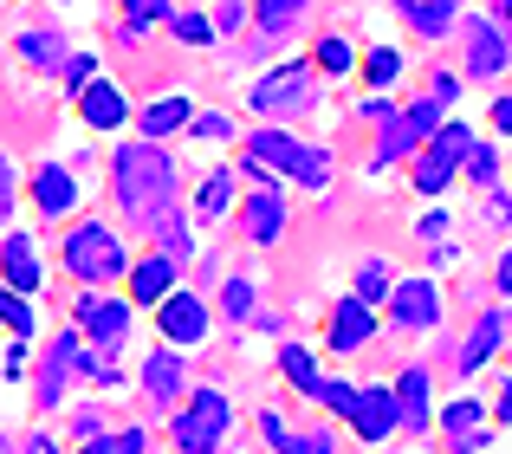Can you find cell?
<instances>
[{"label": "cell", "instance_id": "cell-30", "mask_svg": "<svg viewBox=\"0 0 512 454\" xmlns=\"http://www.w3.org/2000/svg\"><path fill=\"white\" fill-rule=\"evenodd\" d=\"M150 234L163 240V253H169V260H188V253H195V240H188V227H182V215H175V208L150 221Z\"/></svg>", "mask_w": 512, "mask_h": 454}, {"label": "cell", "instance_id": "cell-20", "mask_svg": "<svg viewBox=\"0 0 512 454\" xmlns=\"http://www.w3.org/2000/svg\"><path fill=\"white\" fill-rule=\"evenodd\" d=\"M124 273H130V305H156L175 286V260H169V253H150V260L124 266Z\"/></svg>", "mask_w": 512, "mask_h": 454}, {"label": "cell", "instance_id": "cell-1", "mask_svg": "<svg viewBox=\"0 0 512 454\" xmlns=\"http://www.w3.org/2000/svg\"><path fill=\"white\" fill-rule=\"evenodd\" d=\"M111 176H117V208L130 215V227H150L156 215L175 208V163L163 156V143H124L111 156Z\"/></svg>", "mask_w": 512, "mask_h": 454}, {"label": "cell", "instance_id": "cell-10", "mask_svg": "<svg viewBox=\"0 0 512 454\" xmlns=\"http://www.w3.org/2000/svg\"><path fill=\"white\" fill-rule=\"evenodd\" d=\"M350 429H357V442H389V429H396V390L389 383H357V403H350Z\"/></svg>", "mask_w": 512, "mask_h": 454}, {"label": "cell", "instance_id": "cell-33", "mask_svg": "<svg viewBox=\"0 0 512 454\" xmlns=\"http://www.w3.org/2000/svg\"><path fill=\"white\" fill-rule=\"evenodd\" d=\"M357 299H363V305H383V299H389V266H383V260H363V266H357Z\"/></svg>", "mask_w": 512, "mask_h": 454}, {"label": "cell", "instance_id": "cell-15", "mask_svg": "<svg viewBox=\"0 0 512 454\" xmlns=\"http://www.w3.org/2000/svg\"><path fill=\"white\" fill-rule=\"evenodd\" d=\"M376 338V305H363L357 292L331 305V351H363Z\"/></svg>", "mask_w": 512, "mask_h": 454}, {"label": "cell", "instance_id": "cell-29", "mask_svg": "<svg viewBox=\"0 0 512 454\" xmlns=\"http://www.w3.org/2000/svg\"><path fill=\"white\" fill-rule=\"evenodd\" d=\"M156 20H169V0H124V26H117V33H124V39H143Z\"/></svg>", "mask_w": 512, "mask_h": 454}, {"label": "cell", "instance_id": "cell-14", "mask_svg": "<svg viewBox=\"0 0 512 454\" xmlns=\"http://www.w3.org/2000/svg\"><path fill=\"white\" fill-rule=\"evenodd\" d=\"M240 227H247L253 247H273V240L286 234V195L279 189H253L247 208H240Z\"/></svg>", "mask_w": 512, "mask_h": 454}, {"label": "cell", "instance_id": "cell-5", "mask_svg": "<svg viewBox=\"0 0 512 454\" xmlns=\"http://www.w3.org/2000/svg\"><path fill=\"white\" fill-rule=\"evenodd\" d=\"M312 98H318V85H312V65H299V59H292V65H273V72H266L260 85L247 91V104H253L260 117H273V124H279V117H299V111H312Z\"/></svg>", "mask_w": 512, "mask_h": 454}, {"label": "cell", "instance_id": "cell-13", "mask_svg": "<svg viewBox=\"0 0 512 454\" xmlns=\"http://www.w3.org/2000/svg\"><path fill=\"white\" fill-rule=\"evenodd\" d=\"M72 98H78V117H85L91 130H117V124L130 117V98H124V85H111V78H98V72H91L85 85L72 91Z\"/></svg>", "mask_w": 512, "mask_h": 454}, {"label": "cell", "instance_id": "cell-47", "mask_svg": "<svg viewBox=\"0 0 512 454\" xmlns=\"http://www.w3.org/2000/svg\"><path fill=\"white\" fill-rule=\"evenodd\" d=\"M0 448H7V435H0Z\"/></svg>", "mask_w": 512, "mask_h": 454}, {"label": "cell", "instance_id": "cell-8", "mask_svg": "<svg viewBox=\"0 0 512 454\" xmlns=\"http://www.w3.org/2000/svg\"><path fill=\"white\" fill-rule=\"evenodd\" d=\"M389 325L402 331H435L441 325V286L435 279H389Z\"/></svg>", "mask_w": 512, "mask_h": 454}, {"label": "cell", "instance_id": "cell-34", "mask_svg": "<svg viewBox=\"0 0 512 454\" xmlns=\"http://www.w3.org/2000/svg\"><path fill=\"white\" fill-rule=\"evenodd\" d=\"M467 176L480 182V189H493V182H500V150H487V143H467Z\"/></svg>", "mask_w": 512, "mask_h": 454}, {"label": "cell", "instance_id": "cell-21", "mask_svg": "<svg viewBox=\"0 0 512 454\" xmlns=\"http://www.w3.org/2000/svg\"><path fill=\"white\" fill-rule=\"evenodd\" d=\"M467 72H474V78H487V85L506 72V20L474 26V52H467Z\"/></svg>", "mask_w": 512, "mask_h": 454}, {"label": "cell", "instance_id": "cell-40", "mask_svg": "<svg viewBox=\"0 0 512 454\" xmlns=\"http://www.w3.org/2000/svg\"><path fill=\"white\" fill-rule=\"evenodd\" d=\"M338 442H331V435H286V442H279V454H331Z\"/></svg>", "mask_w": 512, "mask_h": 454}, {"label": "cell", "instance_id": "cell-26", "mask_svg": "<svg viewBox=\"0 0 512 454\" xmlns=\"http://www.w3.org/2000/svg\"><path fill=\"white\" fill-rule=\"evenodd\" d=\"M227 208H234V169H214V176L201 182V202H195V215H201V221H221Z\"/></svg>", "mask_w": 512, "mask_h": 454}, {"label": "cell", "instance_id": "cell-23", "mask_svg": "<svg viewBox=\"0 0 512 454\" xmlns=\"http://www.w3.org/2000/svg\"><path fill=\"white\" fill-rule=\"evenodd\" d=\"M188 117H195V104H188V98H156L150 111L137 117V130L150 143H163V137H175V130H188Z\"/></svg>", "mask_w": 512, "mask_h": 454}, {"label": "cell", "instance_id": "cell-38", "mask_svg": "<svg viewBox=\"0 0 512 454\" xmlns=\"http://www.w3.org/2000/svg\"><path fill=\"white\" fill-rule=\"evenodd\" d=\"M221 312H227V318H253V279H227Z\"/></svg>", "mask_w": 512, "mask_h": 454}, {"label": "cell", "instance_id": "cell-2", "mask_svg": "<svg viewBox=\"0 0 512 454\" xmlns=\"http://www.w3.org/2000/svg\"><path fill=\"white\" fill-rule=\"evenodd\" d=\"M247 156H260L279 182L292 176V182H305V189H325V182H331V156L312 150V143H299L292 130H253V137H247Z\"/></svg>", "mask_w": 512, "mask_h": 454}, {"label": "cell", "instance_id": "cell-6", "mask_svg": "<svg viewBox=\"0 0 512 454\" xmlns=\"http://www.w3.org/2000/svg\"><path fill=\"white\" fill-rule=\"evenodd\" d=\"M467 143H474V130L467 124H435L422 137V156H415V189L422 195H441L454 176H461V156H467Z\"/></svg>", "mask_w": 512, "mask_h": 454}, {"label": "cell", "instance_id": "cell-32", "mask_svg": "<svg viewBox=\"0 0 512 454\" xmlns=\"http://www.w3.org/2000/svg\"><path fill=\"white\" fill-rule=\"evenodd\" d=\"M0 325H13V338H33V299L0 286Z\"/></svg>", "mask_w": 512, "mask_h": 454}, {"label": "cell", "instance_id": "cell-43", "mask_svg": "<svg viewBox=\"0 0 512 454\" xmlns=\"http://www.w3.org/2000/svg\"><path fill=\"white\" fill-rule=\"evenodd\" d=\"M428 98H435V104H441V111H448V104H454V98H461V78H448V72H435V91H428Z\"/></svg>", "mask_w": 512, "mask_h": 454}, {"label": "cell", "instance_id": "cell-9", "mask_svg": "<svg viewBox=\"0 0 512 454\" xmlns=\"http://www.w3.org/2000/svg\"><path fill=\"white\" fill-rule=\"evenodd\" d=\"M156 318H163V338L175 344V351H195L201 338H208V305L195 299V292H163L156 299Z\"/></svg>", "mask_w": 512, "mask_h": 454}, {"label": "cell", "instance_id": "cell-12", "mask_svg": "<svg viewBox=\"0 0 512 454\" xmlns=\"http://www.w3.org/2000/svg\"><path fill=\"white\" fill-rule=\"evenodd\" d=\"M72 370H78V377H91V370H98V364H91V351H85V344H78V331H72V338H59V344H52V357H46V370H39V403H59V396H65V383H72Z\"/></svg>", "mask_w": 512, "mask_h": 454}, {"label": "cell", "instance_id": "cell-18", "mask_svg": "<svg viewBox=\"0 0 512 454\" xmlns=\"http://www.w3.org/2000/svg\"><path fill=\"white\" fill-rule=\"evenodd\" d=\"M396 429H415V435L435 429V416H428V370H402L396 377Z\"/></svg>", "mask_w": 512, "mask_h": 454}, {"label": "cell", "instance_id": "cell-41", "mask_svg": "<svg viewBox=\"0 0 512 454\" xmlns=\"http://www.w3.org/2000/svg\"><path fill=\"white\" fill-rule=\"evenodd\" d=\"M59 72H65V85L78 91V85H85L91 72H98V59H91V52H72V59H59Z\"/></svg>", "mask_w": 512, "mask_h": 454}, {"label": "cell", "instance_id": "cell-27", "mask_svg": "<svg viewBox=\"0 0 512 454\" xmlns=\"http://www.w3.org/2000/svg\"><path fill=\"white\" fill-rule=\"evenodd\" d=\"M279 370L292 377V390L318 396V364H312V351H305V344H279Z\"/></svg>", "mask_w": 512, "mask_h": 454}, {"label": "cell", "instance_id": "cell-25", "mask_svg": "<svg viewBox=\"0 0 512 454\" xmlns=\"http://www.w3.org/2000/svg\"><path fill=\"white\" fill-rule=\"evenodd\" d=\"M20 59L39 65V72H52V65L65 59V33H59V26H33V33H20Z\"/></svg>", "mask_w": 512, "mask_h": 454}, {"label": "cell", "instance_id": "cell-22", "mask_svg": "<svg viewBox=\"0 0 512 454\" xmlns=\"http://www.w3.org/2000/svg\"><path fill=\"white\" fill-rule=\"evenodd\" d=\"M396 13L415 26L422 39H441L454 33V13H461V0H396Z\"/></svg>", "mask_w": 512, "mask_h": 454}, {"label": "cell", "instance_id": "cell-35", "mask_svg": "<svg viewBox=\"0 0 512 454\" xmlns=\"http://www.w3.org/2000/svg\"><path fill=\"white\" fill-rule=\"evenodd\" d=\"M169 26H175V39L182 46H214V20H201V13H169Z\"/></svg>", "mask_w": 512, "mask_h": 454}, {"label": "cell", "instance_id": "cell-42", "mask_svg": "<svg viewBox=\"0 0 512 454\" xmlns=\"http://www.w3.org/2000/svg\"><path fill=\"white\" fill-rule=\"evenodd\" d=\"M188 124H195V137H214V143L234 137V124H227V117H188Z\"/></svg>", "mask_w": 512, "mask_h": 454}, {"label": "cell", "instance_id": "cell-7", "mask_svg": "<svg viewBox=\"0 0 512 454\" xmlns=\"http://www.w3.org/2000/svg\"><path fill=\"white\" fill-rule=\"evenodd\" d=\"M435 124H441V104H435V98L409 104V111H389V130H383V143H376L370 169H389V163H402V156H415V150H422V137H428Z\"/></svg>", "mask_w": 512, "mask_h": 454}, {"label": "cell", "instance_id": "cell-17", "mask_svg": "<svg viewBox=\"0 0 512 454\" xmlns=\"http://www.w3.org/2000/svg\"><path fill=\"white\" fill-rule=\"evenodd\" d=\"M0 273H7V286H13V292H26V299H33V292L46 286L33 234H7V247H0Z\"/></svg>", "mask_w": 512, "mask_h": 454}, {"label": "cell", "instance_id": "cell-24", "mask_svg": "<svg viewBox=\"0 0 512 454\" xmlns=\"http://www.w3.org/2000/svg\"><path fill=\"white\" fill-rule=\"evenodd\" d=\"M500 344H506V312L493 305V312H487V318L474 325V338L461 344V370H480V364H487L493 351H500Z\"/></svg>", "mask_w": 512, "mask_h": 454}, {"label": "cell", "instance_id": "cell-4", "mask_svg": "<svg viewBox=\"0 0 512 454\" xmlns=\"http://www.w3.org/2000/svg\"><path fill=\"white\" fill-rule=\"evenodd\" d=\"M227 429H234V403H227L221 390H195L188 403H175V448H182V454L221 448Z\"/></svg>", "mask_w": 512, "mask_h": 454}, {"label": "cell", "instance_id": "cell-28", "mask_svg": "<svg viewBox=\"0 0 512 454\" xmlns=\"http://www.w3.org/2000/svg\"><path fill=\"white\" fill-rule=\"evenodd\" d=\"M305 7H312V0H253V26H260V33H286Z\"/></svg>", "mask_w": 512, "mask_h": 454}, {"label": "cell", "instance_id": "cell-19", "mask_svg": "<svg viewBox=\"0 0 512 454\" xmlns=\"http://www.w3.org/2000/svg\"><path fill=\"white\" fill-rule=\"evenodd\" d=\"M33 202H39V215H46V221L72 215V208H78V182H72V169L46 163V169L33 176Z\"/></svg>", "mask_w": 512, "mask_h": 454}, {"label": "cell", "instance_id": "cell-44", "mask_svg": "<svg viewBox=\"0 0 512 454\" xmlns=\"http://www.w3.org/2000/svg\"><path fill=\"white\" fill-rule=\"evenodd\" d=\"M13 195H20V189H13V169L0 163V227H7V215H13Z\"/></svg>", "mask_w": 512, "mask_h": 454}, {"label": "cell", "instance_id": "cell-46", "mask_svg": "<svg viewBox=\"0 0 512 454\" xmlns=\"http://www.w3.org/2000/svg\"><path fill=\"white\" fill-rule=\"evenodd\" d=\"M415 234H422V240H441V234H448V215H428L422 227H415Z\"/></svg>", "mask_w": 512, "mask_h": 454}, {"label": "cell", "instance_id": "cell-45", "mask_svg": "<svg viewBox=\"0 0 512 454\" xmlns=\"http://www.w3.org/2000/svg\"><path fill=\"white\" fill-rule=\"evenodd\" d=\"M260 435H266V448H279V442H286V422H279V416H260Z\"/></svg>", "mask_w": 512, "mask_h": 454}, {"label": "cell", "instance_id": "cell-31", "mask_svg": "<svg viewBox=\"0 0 512 454\" xmlns=\"http://www.w3.org/2000/svg\"><path fill=\"white\" fill-rule=\"evenodd\" d=\"M363 78H370L376 91H389L402 78V52L396 46H376V52H363Z\"/></svg>", "mask_w": 512, "mask_h": 454}, {"label": "cell", "instance_id": "cell-36", "mask_svg": "<svg viewBox=\"0 0 512 454\" xmlns=\"http://www.w3.org/2000/svg\"><path fill=\"white\" fill-rule=\"evenodd\" d=\"M91 454H143L150 448V435L143 429H111V435H98V442H85Z\"/></svg>", "mask_w": 512, "mask_h": 454}, {"label": "cell", "instance_id": "cell-39", "mask_svg": "<svg viewBox=\"0 0 512 454\" xmlns=\"http://www.w3.org/2000/svg\"><path fill=\"white\" fill-rule=\"evenodd\" d=\"M480 422V403H448L441 409V435H461V429H474Z\"/></svg>", "mask_w": 512, "mask_h": 454}, {"label": "cell", "instance_id": "cell-37", "mask_svg": "<svg viewBox=\"0 0 512 454\" xmlns=\"http://www.w3.org/2000/svg\"><path fill=\"white\" fill-rule=\"evenodd\" d=\"M350 65H357V52H350V39H338V33H331V39H318V72H350Z\"/></svg>", "mask_w": 512, "mask_h": 454}, {"label": "cell", "instance_id": "cell-16", "mask_svg": "<svg viewBox=\"0 0 512 454\" xmlns=\"http://www.w3.org/2000/svg\"><path fill=\"white\" fill-rule=\"evenodd\" d=\"M182 390H188V377H182V357H175V344H169V351H150V357H143V396H150L156 409H175V403H182Z\"/></svg>", "mask_w": 512, "mask_h": 454}, {"label": "cell", "instance_id": "cell-3", "mask_svg": "<svg viewBox=\"0 0 512 454\" xmlns=\"http://www.w3.org/2000/svg\"><path fill=\"white\" fill-rule=\"evenodd\" d=\"M65 266H72L85 286H111V279H124L130 247H124V240H117L104 221H85L78 234H65Z\"/></svg>", "mask_w": 512, "mask_h": 454}, {"label": "cell", "instance_id": "cell-11", "mask_svg": "<svg viewBox=\"0 0 512 454\" xmlns=\"http://www.w3.org/2000/svg\"><path fill=\"white\" fill-rule=\"evenodd\" d=\"M78 331L98 351H124L130 338V299H78Z\"/></svg>", "mask_w": 512, "mask_h": 454}]
</instances>
